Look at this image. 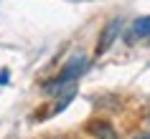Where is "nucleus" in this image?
<instances>
[{
    "instance_id": "nucleus-1",
    "label": "nucleus",
    "mask_w": 150,
    "mask_h": 139,
    "mask_svg": "<svg viewBox=\"0 0 150 139\" xmlns=\"http://www.w3.org/2000/svg\"><path fill=\"white\" fill-rule=\"evenodd\" d=\"M84 68H87V58H84V56H74V58L61 68V73H59L54 81H48L43 89H46V91H59L64 84H69V81H74V78H79V73Z\"/></svg>"
},
{
    "instance_id": "nucleus-2",
    "label": "nucleus",
    "mask_w": 150,
    "mask_h": 139,
    "mask_svg": "<svg viewBox=\"0 0 150 139\" xmlns=\"http://www.w3.org/2000/svg\"><path fill=\"white\" fill-rule=\"evenodd\" d=\"M120 28H122V20H120V18H115V20H110V23L104 25L102 36H99V43H97V56H102V53L110 51V46L117 41V36H120Z\"/></svg>"
},
{
    "instance_id": "nucleus-3",
    "label": "nucleus",
    "mask_w": 150,
    "mask_h": 139,
    "mask_svg": "<svg viewBox=\"0 0 150 139\" xmlns=\"http://www.w3.org/2000/svg\"><path fill=\"white\" fill-rule=\"evenodd\" d=\"M145 36H150V15L137 18V20L132 23V28H130V41H135V38H145Z\"/></svg>"
},
{
    "instance_id": "nucleus-4",
    "label": "nucleus",
    "mask_w": 150,
    "mask_h": 139,
    "mask_svg": "<svg viewBox=\"0 0 150 139\" xmlns=\"http://www.w3.org/2000/svg\"><path fill=\"white\" fill-rule=\"evenodd\" d=\"M89 131H92V134H104V137H115V129L107 126V124H92Z\"/></svg>"
},
{
    "instance_id": "nucleus-5",
    "label": "nucleus",
    "mask_w": 150,
    "mask_h": 139,
    "mask_svg": "<svg viewBox=\"0 0 150 139\" xmlns=\"http://www.w3.org/2000/svg\"><path fill=\"white\" fill-rule=\"evenodd\" d=\"M5 81H8V68L0 71V84H5Z\"/></svg>"
}]
</instances>
